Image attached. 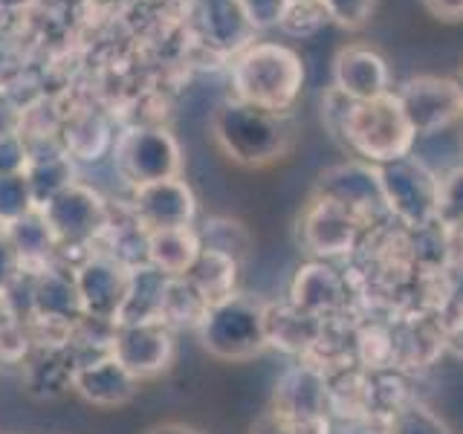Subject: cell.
<instances>
[{"instance_id":"obj_36","label":"cell","mask_w":463,"mask_h":434,"mask_svg":"<svg viewBox=\"0 0 463 434\" xmlns=\"http://www.w3.org/2000/svg\"><path fill=\"white\" fill-rule=\"evenodd\" d=\"M455 79V87H458V96H460V108H463V70L458 72V76H452Z\"/></svg>"},{"instance_id":"obj_10","label":"cell","mask_w":463,"mask_h":434,"mask_svg":"<svg viewBox=\"0 0 463 434\" xmlns=\"http://www.w3.org/2000/svg\"><path fill=\"white\" fill-rule=\"evenodd\" d=\"M394 93L400 99L405 116H409L417 139L443 134L449 125L463 119V108H460L455 79L417 76V79L405 81Z\"/></svg>"},{"instance_id":"obj_17","label":"cell","mask_w":463,"mask_h":434,"mask_svg":"<svg viewBox=\"0 0 463 434\" xmlns=\"http://www.w3.org/2000/svg\"><path fill=\"white\" fill-rule=\"evenodd\" d=\"M289 301L325 322L347 304V281L336 267H330V260H310L296 272Z\"/></svg>"},{"instance_id":"obj_16","label":"cell","mask_w":463,"mask_h":434,"mask_svg":"<svg viewBox=\"0 0 463 434\" xmlns=\"http://www.w3.org/2000/svg\"><path fill=\"white\" fill-rule=\"evenodd\" d=\"M264 327L267 344L284 354L313 356V351L325 339V322L296 307L293 301H267L264 304Z\"/></svg>"},{"instance_id":"obj_26","label":"cell","mask_w":463,"mask_h":434,"mask_svg":"<svg viewBox=\"0 0 463 434\" xmlns=\"http://www.w3.org/2000/svg\"><path fill=\"white\" fill-rule=\"evenodd\" d=\"M438 226H443L449 235L463 231V163L452 165L440 174V192H438Z\"/></svg>"},{"instance_id":"obj_27","label":"cell","mask_w":463,"mask_h":434,"mask_svg":"<svg viewBox=\"0 0 463 434\" xmlns=\"http://www.w3.org/2000/svg\"><path fill=\"white\" fill-rule=\"evenodd\" d=\"M325 24H330V21H327V14H325L318 0H289L279 29L287 35H293V38H310Z\"/></svg>"},{"instance_id":"obj_31","label":"cell","mask_w":463,"mask_h":434,"mask_svg":"<svg viewBox=\"0 0 463 434\" xmlns=\"http://www.w3.org/2000/svg\"><path fill=\"white\" fill-rule=\"evenodd\" d=\"M18 278H21V258L14 252L6 229H0V293H9Z\"/></svg>"},{"instance_id":"obj_23","label":"cell","mask_w":463,"mask_h":434,"mask_svg":"<svg viewBox=\"0 0 463 434\" xmlns=\"http://www.w3.org/2000/svg\"><path fill=\"white\" fill-rule=\"evenodd\" d=\"M209 307L212 304L203 298L200 289L180 275V278H168L165 284L163 313H159V318H163L171 330H180V327L197 330V325L203 322V316L209 313Z\"/></svg>"},{"instance_id":"obj_3","label":"cell","mask_w":463,"mask_h":434,"mask_svg":"<svg viewBox=\"0 0 463 434\" xmlns=\"http://www.w3.org/2000/svg\"><path fill=\"white\" fill-rule=\"evenodd\" d=\"M336 139H342L356 159L371 165L394 163L417 148V134L394 90L371 101H354Z\"/></svg>"},{"instance_id":"obj_22","label":"cell","mask_w":463,"mask_h":434,"mask_svg":"<svg viewBox=\"0 0 463 434\" xmlns=\"http://www.w3.org/2000/svg\"><path fill=\"white\" fill-rule=\"evenodd\" d=\"M24 174L29 180V188H33V197H35L38 209L47 200H52L58 192H64L70 183H76L72 180V163H70L67 151H50V154L26 156Z\"/></svg>"},{"instance_id":"obj_12","label":"cell","mask_w":463,"mask_h":434,"mask_svg":"<svg viewBox=\"0 0 463 434\" xmlns=\"http://www.w3.org/2000/svg\"><path fill=\"white\" fill-rule=\"evenodd\" d=\"M72 275H76L81 313L116 325V316H119V307L125 301L130 269L122 267L108 252L90 250L79 264H72Z\"/></svg>"},{"instance_id":"obj_19","label":"cell","mask_w":463,"mask_h":434,"mask_svg":"<svg viewBox=\"0 0 463 434\" xmlns=\"http://www.w3.org/2000/svg\"><path fill=\"white\" fill-rule=\"evenodd\" d=\"M168 275L154 269L151 264H142L130 269L125 301L116 316V325H137V322H163V296H165Z\"/></svg>"},{"instance_id":"obj_18","label":"cell","mask_w":463,"mask_h":434,"mask_svg":"<svg viewBox=\"0 0 463 434\" xmlns=\"http://www.w3.org/2000/svg\"><path fill=\"white\" fill-rule=\"evenodd\" d=\"M79 368V356L72 344H35L24 359V380L35 397H58L72 391V376Z\"/></svg>"},{"instance_id":"obj_24","label":"cell","mask_w":463,"mask_h":434,"mask_svg":"<svg viewBox=\"0 0 463 434\" xmlns=\"http://www.w3.org/2000/svg\"><path fill=\"white\" fill-rule=\"evenodd\" d=\"M203 250H212V252H221L232 260H238L243 267L246 258L252 252V235L241 221L235 217H209L203 221V226L197 229Z\"/></svg>"},{"instance_id":"obj_5","label":"cell","mask_w":463,"mask_h":434,"mask_svg":"<svg viewBox=\"0 0 463 434\" xmlns=\"http://www.w3.org/2000/svg\"><path fill=\"white\" fill-rule=\"evenodd\" d=\"M380 168L385 212L405 229H423L438 221V192L440 174L431 171L423 159L409 154Z\"/></svg>"},{"instance_id":"obj_6","label":"cell","mask_w":463,"mask_h":434,"mask_svg":"<svg viewBox=\"0 0 463 434\" xmlns=\"http://www.w3.org/2000/svg\"><path fill=\"white\" fill-rule=\"evenodd\" d=\"M113 159L130 188L180 177L183 171L180 142L163 125H139L125 130L116 142Z\"/></svg>"},{"instance_id":"obj_13","label":"cell","mask_w":463,"mask_h":434,"mask_svg":"<svg viewBox=\"0 0 463 434\" xmlns=\"http://www.w3.org/2000/svg\"><path fill=\"white\" fill-rule=\"evenodd\" d=\"M130 214L137 217V223L145 231L194 226L197 197L192 185L180 177L145 183L130 192Z\"/></svg>"},{"instance_id":"obj_1","label":"cell","mask_w":463,"mask_h":434,"mask_svg":"<svg viewBox=\"0 0 463 434\" xmlns=\"http://www.w3.org/2000/svg\"><path fill=\"white\" fill-rule=\"evenodd\" d=\"M212 139L229 163L267 168L293 151L296 119L293 110L275 113L241 99H226L212 113Z\"/></svg>"},{"instance_id":"obj_28","label":"cell","mask_w":463,"mask_h":434,"mask_svg":"<svg viewBox=\"0 0 463 434\" xmlns=\"http://www.w3.org/2000/svg\"><path fill=\"white\" fill-rule=\"evenodd\" d=\"M391 434H449L446 423L423 402H409L394 414Z\"/></svg>"},{"instance_id":"obj_25","label":"cell","mask_w":463,"mask_h":434,"mask_svg":"<svg viewBox=\"0 0 463 434\" xmlns=\"http://www.w3.org/2000/svg\"><path fill=\"white\" fill-rule=\"evenodd\" d=\"M35 197L29 188L26 174H4L0 177V229H9L12 223H18L21 217L29 212H35Z\"/></svg>"},{"instance_id":"obj_32","label":"cell","mask_w":463,"mask_h":434,"mask_svg":"<svg viewBox=\"0 0 463 434\" xmlns=\"http://www.w3.org/2000/svg\"><path fill=\"white\" fill-rule=\"evenodd\" d=\"M423 6L440 21H463V0H423Z\"/></svg>"},{"instance_id":"obj_8","label":"cell","mask_w":463,"mask_h":434,"mask_svg":"<svg viewBox=\"0 0 463 434\" xmlns=\"http://www.w3.org/2000/svg\"><path fill=\"white\" fill-rule=\"evenodd\" d=\"M365 229L368 223H362L356 214L322 197H310L298 217V241L316 260L347 258Z\"/></svg>"},{"instance_id":"obj_21","label":"cell","mask_w":463,"mask_h":434,"mask_svg":"<svg viewBox=\"0 0 463 434\" xmlns=\"http://www.w3.org/2000/svg\"><path fill=\"white\" fill-rule=\"evenodd\" d=\"M241 269L243 267L238 264V260H232L221 252H212V250H200L194 267L188 269L183 278L192 281L209 304H217V301H223V298L238 293Z\"/></svg>"},{"instance_id":"obj_37","label":"cell","mask_w":463,"mask_h":434,"mask_svg":"<svg viewBox=\"0 0 463 434\" xmlns=\"http://www.w3.org/2000/svg\"><path fill=\"white\" fill-rule=\"evenodd\" d=\"M460 151H463V134H460Z\"/></svg>"},{"instance_id":"obj_29","label":"cell","mask_w":463,"mask_h":434,"mask_svg":"<svg viewBox=\"0 0 463 434\" xmlns=\"http://www.w3.org/2000/svg\"><path fill=\"white\" fill-rule=\"evenodd\" d=\"M330 24L342 29H362L376 9V0H318Z\"/></svg>"},{"instance_id":"obj_35","label":"cell","mask_w":463,"mask_h":434,"mask_svg":"<svg viewBox=\"0 0 463 434\" xmlns=\"http://www.w3.org/2000/svg\"><path fill=\"white\" fill-rule=\"evenodd\" d=\"M148 434H203V431H197V429H192V426H185V423H159V426H154Z\"/></svg>"},{"instance_id":"obj_30","label":"cell","mask_w":463,"mask_h":434,"mask_svg":"<svg viewBox=\"0 0 463 434\" xmlns=\"http://www.w3.org/2000/svg\"><path fill=\"white\" fill-rule=\"evenodd\" d=\"M235 4L250 29H269L281 24L289 0H235Z\"/></svg>"},{"instance_id":"obj_20","label":"cell","mask_w":463,"mask_h":434,"mask_svg":"<svg viewBox=\"0 0 463 434\" xmlns=\"http://www.w3.org/2000/svg\"><path fill=\"white\" fill-rule=\"evenodd\" d=\"M200 250L203 243L194 226L148 231V264L168 278H180L192 269Z\"/></svg>"},{"instance_id":"obj_4","label":"cell","mask_w":463,"mask_h":434,"mask_svg":"<svg viewBox=\"0 0 463 434\" xmlns=\"http://www.w3.org/2000/svg\"><path fill=\"white\" fill-rule=\"evenodd\" d=\"M264 304L252 296L235 293L217 301L197 325V339L206 351L226 362H243L267 351Z\"/></svg>"},{"instance_id":"obj_7","label":"cell","mask_w":463,"mask_h":434,"mask_svg":"<svg viewBox=\"0 0 463 434\" xmlns=\"http://www.w3.org/2000/svg\"><path fill=\"white\" fill-rule=\"evenodd\" d=\"M43 217L58 241V250H93L110 223V209L96 188L84 183H70L64 192L41 206Z\"/></svg>"},{"instance_id":"obj_33","label":"cell","mask_w":463,"mask_h":434,"mask_svg":"<svg viewBox=\"0 0 463 434\" xmlns=\"http://www.w3.org/2000/svg\"><path fill=\"white\" fill-rule=\"evenodd\" d=\"M21 322V316L14 313V307H12V301H9V296L6 293H0V342H4V336L6 333Z\"/></svg>"},{"instance_id":"obj_34","label":"cell","mask_w":463,"mask_h":434,"mask_svg":"<svg viewBox=\"0 0 463 434\" xmlns=\"http://www.w3.org/2000/svg\"><path fill=\"white\" fill-rule=\"evenodd\" d=\"M252 434H289V431H287V426L281 423V420L269 411V414H264V417H260L258 423L252 426Z\"/></svg>"},{"instance_id":"obj_11","label":"cell","mask_w":463,"mask_h":434,"mask_svg":"<svg viewBox=\"0 0 463 434\" xmlns=\"http://www.w3.org/2000/svg\"><path fill=\"white\" fill-rule=\"evenodd\" d=\"M110 354L137 376L139 382L165 373L177 354L174 330L165 322H137L116 325Z\"/></svg>"},{"instance_id":"obj_14","label":"cell","mask_w":463,"mask_h":434,"mask_svg":"<svg viewBox=\"0 0 463 434\" xmlns=\"http://www.w3.org/2000/svg\"><path fill=\"white\" fill-rule=\"evenodd\" d=\"M351 101H371L391 93V70L383 52L365 43H347L333 58V84Z\"/></svg>"},{"instance_id":"obj_9","label":"cell","mask_w":463,"mask_h":434,"mask_svg":"<svg viewBox=\"0 0 463 434\" xmlns=\"http://www.w3.org/2000/svg\"><path fill=\"white\" fill-rule=\"evenodd\" d=\"M313 197H322L336 203V206L356 214L362 223H376V217L388 214L385 212V197H383V183H380V168L362 159H351V163H339L327 171L318 174Z\"/></svg>"},{"instance_id":"obj_2","label":"cell","mask_w":463,"mask_h":434,"mask_svg":"<svg viewBox=\"0 0 463 434\" xmlns=\"http://www.w3.org/2000/svg\"><path fill=\"white\" fill-rule=\"evenodd\" d=\"M304 87L301 55L279 41H252L232 61V99L289 113Z\"/></svg>"},{"instance_id":"obj_15","label":"cell","mask_w":463,"mask_h":434,"mask_svg":"<svg viewBox=\"0 0 463 434\" xmlns=\"http://www.w3.org/2000/svg\"><path fill=\"white\" fill-rule=\"evenodd\" d=\"M72 391L99 409H116L137 397L139 380L113 354H101L79 362Z\"/></svg>"}]
</instances>
